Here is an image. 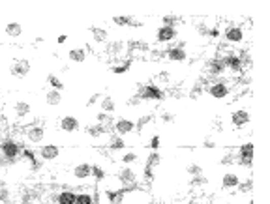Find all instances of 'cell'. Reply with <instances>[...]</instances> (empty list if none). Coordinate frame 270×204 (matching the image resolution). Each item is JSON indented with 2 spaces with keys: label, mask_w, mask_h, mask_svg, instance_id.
<instances>
[{
  "label": "cell",
  "mask_w": 270,
  "mask_h": 204,
  "mask_svg": "<svg viewBox=\"0 0 270 204\" xmlns=\"http://www.w3.org/2000/svg\"><path fill=\"white\" fill-rule=\"evenodd\" d=\"M205 92L210 94V98L214 99H225L231 94V83L227 79H223V77H218L214 80H209Z\"/></svg>",
  "instance_id": "cell-1"
},
{
  "label": "cell",
  "mask_w": 270,
  "mask_h": 204,
  "mask_svg": "<svg viewBox=\"0 0 270 204\" xmlns=\"http://www.w3.org/2000/svg\"><path fill=\"white\" fill-rule=\"evenodd\" d=\"M165 96V90L158 85H154V83H147V85H143L139 88V94H137V98L141 99V101H161Z\"/></svg>",
  "instance_id": "cell-2"
},
{
  "label": "cell",
  "mask_w": 270,
  "mask_h": 204,
  "mask_svg": "<svg viewBox=\"0 0 270 204\" xmlns=\"http://www.w3.org/2000/svg\"><path fill=\"white\" fill-rule=\"evenodd\" d=\"M0 152H2V157L13 161L17 159V155L23 152V148H21V142H17L15 139H4L0 142Z\"/></svg>",
  "instance_id": "cell-3"
},
{
  "label": "cell",
  "mask_w": 270,
  "mask_h": 204,
  "mask_svg": "<svg viewBox=\"0 0 270 204\" xmlns=\"http://www.w3.org/2000/svg\"><path fill=\"white\" fill-rule=\"evenodd\" d=\"M244 36H246V32L244 28L240 25H231L225 28V32H223V36H221V39L225 42V44L229 45H239L244 42Z\"/></svg>",
  "instance_id": "cell-4"
},
{
  "label": "cell",
  "mask_w": 270,
  "mask_h": 204,
  "mask_svg": "<svg viewBox=\"0 0 270 204\" xmlns=\"http://www.w3.org/2000/svg\"><path fill=\"white\" fill-rule=\"evenodd\" d=\"M205 71H207L209 77H214V79H218V77H221V75L225 73V62H223L221 55L212 56L209 62H207V66H205Z\"/></svg>",
  "instance_id": "cell-5"
},
{
  "label": "cell",
  "mask_w": 270,
  "mask_h": 204,
  "mask_svg": "<svg viewBox=\"0 0 270 204\" xmlns=\"http://www.w3.org/2000/svg\"><path fill=\"white\" fill-rule=\"evenodd\" d=\"M137 178H139V176L135 173V169H131V167H124L117 173V180L124 186V191L126 193H129V187L137 184Z\"/></svg>",
  "instance_id": "cell-6"
},
{
  "label": "cell",
  "mask_w": 270,
  "mask_h": 204,
  "mask_svg": "<svg viewBox=\"0 0 270 204\" xmlns=\"http://www.w3.org/2000/svg\"><path fill=\"white\" fill-rule=\"evenodd\" d=\"M25 137L26 141L32 142V144H40L45 139V128L40 124H30L25 128Z\"/></svg>",
  "instance_id": "cell-7"
},
{
  "label": "cell",
  "mask_w": 270,
  "mask_h": 204,
  "mask_svg": "<svg viewBox=\"0 0 270 204\" xmlns=\"http://www.w3.org/2000/svg\"><path fill=\"white\" fill-rule=\"evenodd\" d=\"M105 55L109 56V58H122L126 55V44L120 42V39L107 42L105 44Z\"/></svg>",
  "instance_id": "cell-8"
},
{
  "label": "cell",
  "mask_w": 270,
  "mask_h": 204,
  "mask_svg": "<svg viewBox=\"0 0 270 204\" xmlns=\"http://www.w3.org/2000/svg\"><path fill=\"white\" fill-rule=\"evenodd\" d=\"M239 163L244 167H252L253 163V142H244L239 148Z\"/></svg>",
  "instance_id": "cell-9"
},
{
  "label": "cell",
  "mask_w": 270,
  "mask_h": 204,
  "mask_svg": "<svg viewBox=\"0 0 270 204\" xmlns=\"http://www.w3.org/2000/svg\"><path fill=\"white\" fill-rule=\"evenodd\" d=\"M165 56H167V60H171V62H186V60H188L186 45L178 44V45H175V47H171V49H167Z\"/></svg>",
  "instance_id": "cell-10"
},
{
  "label": "cell",
  "mask_w": 270,
  "mask_h": 204,
  "mask_svg": "<svg viewBox=\"0 0 270 204\" xmlns=\"http://www.w3.org/2000/svg\"><path fill=\"white\" fill-rule=\"evenodd\" d=\"M113 130H115V133H117L118 137L129 135V133H133L135 131V122L133 120H128V118H120V120H117V122L113 124Z\"/></svg>",
  "instance_id": "cell-11"
},
{
  "label": "cell",
  "mask_w": 270,
  "mask_h": 204,
  "mask_svg": "<svg viewBox=\"0 0 270 204\" xmlns=\"http://www.w3.org/2000/svg\"><path fill=\"white\" fill-rule=\"evenodd\" d=\"M40 157H42L43 161H55L58 159V155H60V146H56V144H42L40 146Z\"/></svg>",
  "instance_id": "cell-12"
},
{
  "label": "cell",
  "mask_w": 270,
  "mask_h": 204,
  "mask_svg": "<svg viewBox=\"0 0 270 204\" xmlns=\"http://www.w3.org/2000/svg\"><path fill=\"white\" fill-rule=\"evenodd\" d=\"M177 28H171V26H160L156 30V42L158 44H171L173 39H177Z\"/></svg>",
  "instance_id": "cell-13"
},
{
  "label": "cell",
  "mask_w": 270,
  "mask_h": 204,
  "mask_svg": "<svg viewBox=\"0 0 270 204\" xmlns=\"http://www.w3.org/2000/svg\"><path fill=\"white\" fill-rule=\"evenodd\" d=\"M231 124L240 130V128H244V126L250 124V111L248 109H237V111L231 112Z\"/></svg>",
  "instance_id": "cell-14"
},
{
  "label": "cell",
  "mask_w": 270,
  "mask_h": 204,
  "mask_svg": "<svg viewBox=\"0 0 270 204\" xmlns=\"http://www.w3.org/2000/svg\"><path fill=\"white\" fill-rule=\"evenodd\" d=\"M60 130L64 133H75V131L81 130V122L75 116H72V114H66L60 120Z\"/></svg>",
  "instance_id": "cell-15"
},
{
  "label": "cell",
  "mask_w": 270,
  "mask_h": 204,
  "mask_svg": "<svg viewBox=\"0 0 270 204\" xmlns=\"http://www.w3.org/2000/svg\"><path fill=\"white\" fill-rule=\"evenodd\" d=\"M13 114L17 118H28L32 114V107L28 101H25V99H19V101H15L13 103Z\"/></svg>",
  "instance_id": "cell-16"
},
{
  "label": "cell",
  "mask_w": 270,
  "mask_h": 204,
  "mask_svg": "<svg viewBox=\"0 0 270 204\" xmlns=\"http://www.w3.org/2000/svg\"><path fill=\"white\" fill-rule=\"evenodd\" d=\"M10 73L13 77H26V75L30 73V62H26V60H15L12 64V68H10Z\"/></svg>",
  "instance_id": "cell-17"
},
{
  "label": "cell",
  "mask_w": 270,
  "mask_h": 204,
  "mask_svg": "<svg viewBox=\"0 0 270 204\" xmlns=\"http://www.w3.org/2000/svg\"><path fill=\"white\" fill-rule=\"evenodd\" d=\"M75 180H86L92 176V165L90 163H79V165H75L74 171H72Z\"/></svg>",
  "instance_id": "cell-18"
},
{
  "label": "cell",
  "mask_w": 270,
  "mask_h": 204,
  "mask_svg": "<svg viewBox=\"0 0 270 204\" xmlns=\"http://www.w3.org/2000/svg\"><path fill=\"white\" fill-rule=\"evenodd\" d=\"M239 184H240V176L237 173H233V171H229V173H225L221 176V187L223 189H234V187H239Z\"/></svg>",
  "instance_id": "cell-19"
},
{
  "label": "cell",
  "mask_w": 270,
  "mask_h": 204,
  "mask_svg": "<svg viewBox=\"0 0 270 204\" xmlns=\"http://www.w3.org/2000/svg\"><path fill=\"white\" fill-rule=\"evenodd\" d=\"M90 34H92V42H94V44H98V45L107 44V37H109V34H107V30H105V28L92 26V28H90Z\"/></svg>",
  "instance_id": "cell-20"
},
{
  "label": "cell",
  "mask_w": 270,
  "mask_h": 204,
  "mask_svg": "<svg viewBox=\"0 0 270 204\" xmlns=\"http://www.w3.org/2000/svg\"><path fill=\"white\" fill-rule=\"evenodd\" d=\"M68 58L75 64H83L86 60V51L81 49V47H75V49H72L68 53Z\"/></svg>",
  "instance_id": "cell-21"
},
{
  "label": "cell",
  "mask_w": 270,
  "mask_h": 204,
  "mask_svg": "<svg viewBox=\"0 0 270 204\" xmlns=\"http://www.w3.org/2000/svg\"><path fill=\"white\" fill-rule=\"evenodd\" d=\"M45 103L51 107H58L62 103V92H58V90H49V92L45 94Z\"/></svg>",
  "instance_id": "cell-22"
},
{
  "label": "cell",
  "mask_w": 270,
  "mask_h": 204,
  "mask_svg": "<svg viewBox=\"0 0 270 204\" xmlns=\"http://www.w3.org/2000/svg\"><path fill=\"white\" fill-rule=\"evenodd\" d=\"M75 197L74 191H60L55 197V204H75Z\"/></svg>",
  "instance_id": "cell-23"
},
{
  "label": "cell",
  "mask_w": 270,
  "mask_h": 204,
  "mask_svg": "<svg viewBox=\"0 0 270 204\" xmlns=\"http://www.w3.org/2000/svg\"><path fill=\"white\" fill-rule=\"evenodd\" d=\"M99 109H102V112H107V114L115 112V109H117L115 99L111 98V96H104V98L99 99Z\"/></svg>",
  "instance_id": "cell-24"
},
{
  "label": "cell",
  "mask_w": 270,
  "mask_h": 204,
  "mask_svg": "<svg viewBox=\"0 0 270 204\" xmlns=\"http://www.w3.org/2000/svg\"><path fill=\"white\" fill-rule=\"evenodd\" d=\"M4 32H6L10 37H19L23 34V26H21V23H17V21H12V23H8L6 25Z\"/></svg>",
  "instance_id": "cell-25"
},
{
  "label": "cell",
  "mask_w": 270,
  "mask_h": 204,
  "mask_svg": "<svg viewBox=\"0 0 270 204\" xmlns=\"http://www.w3.org/2000/svg\"><path fill=\"white\" fill-rule=\"evenodd\" d=\"M107 148L113 150V152H118V150H124L126 148V141H124L122 137L118 135H113L109 139V144H107Z\"/></svg>",
  "instance_id": "cell-26"
},
{
  "label": "cell",
  "mask_w": 270,
  "mask_h": 204,
  "mask_svg": "<svg viewBox=\"0 0 270 204\" xmlns=\"http://www.w3.org/2000/svg\"><path fill=\"white\" fill-rule=\"evenodd\" d=\"M86 133H88L90 137H94V139H98V137L105 135V133H107V130H105L104 126L94 124V126H88V128H86Z\"/></svg>",
  "instance_id": "cell-27"
},
{
  "label": "cell",
  "mask_w": 270,
  "mask_h": 204,
  "mask_svg": "<svg viewBox=\"0 0 270 204\" xmlns=\"http://www.w3.org/2000/svg\"><path fill=\"white\" fill-rule=\"evenodd\" d=\"M152 120H154L152 114H143V116L137 118V122H135V130H137V131H143V130H145V126L150 124Z\"/></svg>",
  "instance_id": "cell-28"
},
{
  "label": "cell",
  "mask_w": 270,
  "mask_h": 204,
  "mask_svg": "<svg viewBox=\"0 0 270 204\" xmlns=\"http://www.w3.org/2000/svg\"><path fill=\"white\" fill-rule=\"evenodd\" d=\"M47 83H49V87H51V90H58V92H62L64 90V83H62L56 75H49L47 77Z\"/></svg>",
  "instance_id": "cell-29"
},
{
  "label": "cell",
  "mask_w": 270,
  "mask_h": 204,
  "mask_svg": "<svg viewBox=\"0 0 270 204\" xmlns=\"http://www.w3.org/2000/svg\"><path fill=\"white\" fill-rule=\"evenodd\" d=\"M120 161H122L126 167H129V165H133V163L139 161V154H137V152H128V154H124L122 157H120Z\"/></svg>",
  "instance_id": "cell-30"
},
{
  "label": "cell",
  "mask_w": 270,
  "mask_h": 204,
  "mask_svg": "<svg viewBox=\"0 0 270 204\" xmlns=\"http://www.w3.org/2000/svg\"><path fill=\"white\" fill-rule=\"evenodd\" d=\"M129 68H131V58H128V60H126L124 64H115V66L111 68V71L118 75V73H126Z\"/></svg>",
  "instance_id": "cell-31"
},
{
  "label": "cell",
  "mask_w": 270,
  "mask_h": 204,
  "mask_svg": "<svg viewBox=\"0 0 270 204\" xmlns=\"http://www.w3.org/2000/svg\"><path fill=\"white\" fill-rule=\"evenodd\" d=\"M161 163V157H160V154L158 152H152V154H148V157H147V163L145 165H148V167H158Z\"/></svg>",
  "instance_id": "cell-32"
},
{
  "label": "cell",
  "mask_w": 270,
  "mask_h": 204,
  "mask_svg": "<svg viewBox=\"0 0 270 204\" xmlns=\"http://www.w3.org/2000/svg\"><path fill=\"white\" fill-rule=\"evenodd\" d=\"M75 204H94V197L90 193H79L75 197Z\"/></svg>",
  "instance_id": "cell-33"
},
{
  "label": "cell",
  "mask_w": 270,
  "mask_h": 204,
  "mask_svg": "<svg viewBox=\"0 0 270 204\" xmlns=\"http://www.w3.org/2000/svg\"><path fill=\"white\" fill-rule=\"evenodd\" d=\"M161 23H163L161 26H171V28H175V26H177L178 23H180V19H178L177 15H163Z\"/></svg>",
  "instance_id": "cell-34"
},
{
  "label": "cell",
  "mask_w": 270,
  "mask_h": 204,
  "mask_svg": "<svg viewBox=\"0 0 270 204\" xmlns=\"http://www.w3.org/2000/svg\"><path fill=\"white\" fill-rule=\"evenodd\" d=\"M169 80H171L169 73H167L165 69H161L160 73L156 75V83H154V85H158V87H160V85H169Z\"/></svg>",
  "instance_id": "cell-35"
},
{
  "label": "cell",
  "mask_w": 270,
  "mask_h": 204,
  "mask_svg": "<svg viewBox=\"0 0 270 204\" xmlns=\"http://www.w3.org/2000/svg\"><path fill=\"white\" fill-rule=\"evenodd\" d=\"M209 184V180H207V176H203V174H199V176H193L191 178V187H203V186H207Z\"/></svg>",
  "instance_id": "cell-36"
},
{
  "label": "cell",
  "mask_w": 270,
  "mask_h": 204,
  "mask_svg": "<svg viewBox=\"0 0 270 204\" xmlns=\"http://www.w3.org/2000/svg\"><path fill=\"white\" fill-rule=\"evenodd\" d=\"M23 155H25V159L30 163V165H34V167H38V163H36V154L32 152V150L28 148H23Z\"/></svg>",
  "instance_id": "cell-37"
},
{
  "label": "cell",
  "mask_w": 270,
  "mask_h": 204,
  "mask_svg": "<svg viewBox=\"0 0 270 204\" xmlns=\"http://www.w3.org/2000/svg\"><path fill=\"white\" fill-rule=\"evenodd\" d=\"M92 176L98 180V182H104V180H105V171L102 167H98V165H92Z\"/></svg>",
  "instance_id": "cell-38"
},
{
  "label": "cell",
  "mask_w": 270,
  "mask_h": 204,
  "mask_svg": "<svg viewBox=\"0 0 270 204\" xmlns=\"http://www.w3.org/2000/svg\"><path fill=\"white\" fill-rule=\"evenodd\" d=\"M186 173H188L191 178H193V176H199V174H203V167H199V165H195V163H191V165H188Z\"/></svg>",
  "instance_id": "cell-39"
},
{
  "label": "cell",
  "mask_w": 270,
  "mask_h": 204,
  "mask_svg": "<svg viewBox=\"0 0 270 204\" xmlns=\"http://www.w3.org/2000/svg\"><path fill=\"white\" fill-rule=\"evenodd\" d=\"M154 169L152 167H148V165H145V171H143V178L147 180V182H152L154 180Z\"/></svg>",
  "instance_id": "cell-40"
},
{
  "label": "cell",
  "mask_w": 270,
  "mask_h": 204,
  "mask_svg": "<svg viewBox=\"0 0 270 204\" xmlns=\"http://www.w3.org/2000/svg\"><path fill=\"white\" fill-rule=\"evenodd\" d=\"M131 17H113V23H117L118 26H129Z\"/></svg>",
  "instance_id": "cell-41"
},
{
  "label": "cell",
  "mask_w": 270,
  "mask_h": 204,
  "mask_svg": "<svg viewBox=\"0 0 270 204\" xmlns=\"http://www.w3.org/2000/svg\"><path fill=\"white\" fill-rule=\"evenodd\" d=\"M160 120L163 122V124H171V122H175V116H173L171 112H161Z\"/></svg>",
  "instance_id": "cell-42"
},
{
  "label": "cell",
  "mask_w": 270,
  "mask_h": 204,
  "mask_svg": "<svg viewBox=\"0 0 270 204\" xmlns=\"http://www.w3.org/2000/svg\"><path fill=\"white\" fill-rule=\"evenodd\" d=\"M104 98V96H102V94H94V96H90V98H88V101H86V107H92L94 103H99V99Z\"/></svg>",
  "instance_id": "cell-43"
},
{
  "label": "cell",
  "mask_w": 270,
  "mask_h": 204,
  "mask_svg": "<svg viewBox=\"0 0 270 204\" xmlns=\"http://www.w3.org/2000/svg\"><path fill=\"white\" fill-rule=\"evenodd\" d=\"M148 144H150V148H152V152H156V150L160 148V137L154 135L152 139H150V142H148Z\"/></svg>",
  "instance_id": "cell-44"
},
{
  "label": "cell",
  "mask_w": 270,
  "mask_h": 204,
  "mask_svg": "<svg viewBox=\"0 0 270 204\" xmlns=\"http://www.w3.org/2000/svg\"><path fill=\"white\" fill-rule=\"evenodd\" d=\"M207 37H212V39H218L220 37V28L218 26H214V28H210L209 30V36Z\"/></svg>",
  "instance_id": "cell-45"
},
{
  "label": "cell",
  "mask_w": 270,
  "mask_h": 204,
  "mask_svg": "<svg viewBox=\"0 0 270 204\" xmlns=\"http://www.w3.org/2000/svg\"><path fill=\"white\" fill-rule=\"evenodd\" d=\"M139 103H141V99L137 98V96H135V98H131L128 101V105H139Z\"/></svg>",
  "instance_id": "cell-46"
},
{
  "label": "cell",
  "mask_w": 270,
  "mask_h": 204,
  "mask_svg": "<svg viewBox=\"0 0 270 204\" xmlns=\"http://www.w3.org/2000/svg\"><path fill=\"white\" fill-rule=\"evenodd\" d=\"M66 39H68V36H58L56 42H58V44H66Z\"/></svg>",
  "instance_id": "cell-47"
},
{
  "label": "cell",
  "mask_w": 270,
  "mask_h": 204,
  "mask_svg": "<svg viewBox=\"0 0 270 204\" xmlns=\"http://www.w3.org/2000/svg\"><path fill=\"white\" fill-rule=\"evenodd\" d=\"M186 204H201V202H199V198L193 197V198H190V200H188V202H186Z\"/></svg>",
  "instance_id": "cell-48"
},
{
  "label": "cell",
  "mask_w": 270,
  "mask_h": 204,
  "mask_svg": "<svg viewBox=\"0 0 270 204\" xmlns=\"http://www.w3.org/2000/svg\"><path fill=\"white\" fill-rule=\"evenodd\" d=\"M2 122H4V112L0 111V124H2Z\"/></svg>",
  "instance_id": "cell-49"
},
{
  "label": "cell",
  "mask_w": 270,
  "mask_h": 204,
  "mask_svg": "<svg viewBox=\"0 0 270 204\" xmlns=\"http://www.w3.org/2000/svg\"><path fill=\"white\" fill-rule=\"evenodd\" d=\"M145 204H152V202H150V200H148V202H145Z\"/></svg>",
  "instance_id": "cell-50"
},
{
  "label": "cell",
  "mask_w": 270,
  "mask_h": 204,
  "mask_svg": "<svg viewBox=\"0 0 270 204\" xmlns=\"http://www.w3.org/2000/svg\"><path fill=\"white\" fill-rule=\"evenodd\" d=\"M225 204H234V202H225Z\"/></svg>",
  "instance_id": "cell-51"
}]
</instances>
